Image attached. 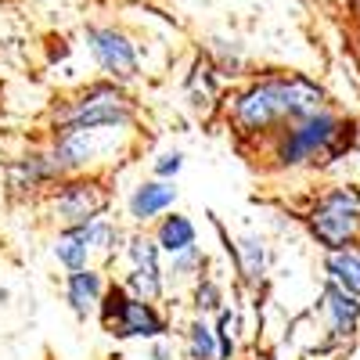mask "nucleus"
I'll list each match as a JSON object with an SVG mask.
<instances>
[{
	"instance_id": "f257e3e1",
	"label": "nucleus",
	"mask_w": 360,
	"mask_h": 360,
	"mask_svg": "<svg viewBox=\"0 0 360 360\" xmlns=\"http://www.w3.org/2000/svg\"><path fill=\"white\" fill-rule=\"evenodd\" d=\"M321 108V90L307 79H288V83H263L238 101V123L245 130H259L274 123L281 115H317Z\"/></svg>"
},
{
	"instance_id": "f03ea898",
	"label": "nucleus",
	"mask_w": 360,
	"mask_h": 360,
	"mask_svg": "<svg viewBox=\"0 0 360 360\" xmlns=\"http://www.w3.org/2000/svg\"><path fill=\"white\" fill-rule=\"evenodd\" d=\"M314 234L324 245L342 249L360 234V198L353 191H335L314 209Z\"/></svg>"
},
{
	"instance_id": "7ed1b4c3",
	"label": "nucleus",
	"mask_w": 360,
	"mask_h": 360,
	"mask_svg": "<svg viewBox=\"0 0 360 360\" xmlns=\"http://www.w3.org/2000/svg\"><path fill=\"white\" fill-rule=\"evenodd\" d=\"M127 108H123V98L115 94V90H98V94H90L79 108L65 112L62 123L69 130H79V127H123L127 123Z\"/></svg>"
},
{
	"instance_id": "20e7f679",
	"label": "nucleus",
	"mask_w": 360,
	"mask_h": 360,
	"mask_svg": "<svg viewBox=\"0 0 360 360\" xmlns=\"http://www.w3.org/2000/svg\"><path fill=\"white\" fill-rule=\"evenodd\" d=\"M339 130H335V119H328V115H307L303 119V127L292 130V137L285 141V162H299V159H307L314 152H321V148L332 141Z\"/></svg>"
},
{
	"instance_id": "39448f33",
	"label": "nucleus",
	"mask_w": 360,
	"mask_h": 360,
	"mask_svg": "<svg viewBox=\"0 0 360 360\" xmlns=\"http://www.w3.org/2000/svg\"><path fill=\"white\" fill-rule=\"evenodd\" d=\"M90 51L98 54V62L115 72V76H134L137 72V58H134V47L112 33V29H90Z\"/></svg>"
},
{
	"instance_id": "423d86ee",
	"label": "nucleus",
	"mask_w": 360,
	"mask_h": 360,
	"mask_svg": "<svg viewBox=\"0 0 360 360\" xmlns=\"http://www.w3.org/2000/svg\"><path fill=\"white\" fill-rule=\"evenodd\" d=\"M58 213H62L69 224H90L101 209H105V191L98 184H72L58 195Z\"/></svg>"
},
{
	"instance_id": "0eeeda50",
	"label": "nucleus",
	"mask_w": 360,
	"mask_h": 360,
	"mask_svg": "<svg viewBox=\"0 0 360 360\" xmlns=\"http://www.w3.org/2000/svg\"><path fill=\"white\" fill-rule=\"evenodd\" d=\"M115 299V321H119V335H159L162 324L159 317L148 310L144 303H134V299H123V295H112Z\"/></svg>"
},
{
	"instance_id": "6e6552de",
	"label": "nucleus",
	"mask_w": 360,
	"mask_h": 360,
	"mask_svg": "<svg viewBox=\"0 0 360 360\" xmlns=\"http://www.w3.org/2000/svg\"><path fill=\"white\" fill-rule=\"evenodd\" d=\"M324 307H328V317H332V328L335 335H349L353 324H356V303L346 288H328L324 292Z\"/></svg>"
},
{
	"instance_id": "1a4fd4ad",
	"label": "nucleus",
	"mask_w": 360,
	"mask_h": 360,
	"mask_svg": "<svg viewBox=\"0 0 360 360\" xmlns=\"http://www.w3.org/2000/svg\"><path fill=\"white\" fill-rule=\"evenodd\" d=\"M328 274H332L335 285L346 288L349 295H360V256H356V252L335 249L332 259H328Z\"/></svg>"
},
{
	"instance_id": "9d476101",
	"label": "nucleus",
	"mask_w": 360,
	"mask_h": 360,
	"mask_svg": "<svg viewBox=\"0 0 360 360\" xmlns=\"http://www.w3.org/2000/svg\"><path fill=\"white\" fill-rule=\"evenodd\" d=\"M169 202H173V188H166V184H144V188H137L130 209H134L137 220H148V217H155L159 209H166Z\"/></svg>"
},
{
	"instance_id": "9b49d317",
	"label": "nucleus",
	"mask_w": 360,
	"mask_h": 360,
	"mask_svg": "<svg viewBox=\"0 0 360 360\" xmlns=\"http://www.w3.org/2000/svg\"><path fill=\"white\" fill-rule=\"evenodd\" d=\"M159 242H162V249H169V252H188L191 242H195V227H191L184 217H169V220L162 224Z\"/></svg>"
},
{
	"instance_id": "f8f14e48",
	"label": "nucleus",
	"mask_w": 360,
	"mask_h": 360,
	"mask_svg": "<svg viewBox=\"0 0 360 360\" xmlns=\"http://www.w3.org/2000/svg\"><path fill=\"white\" fill-rule=\"evenodd\" d=\"M86 249H90V242L83 238L79 227L69 231V234H62V238H58V245H54L58 259H62L65 266H72V270H83V263H86Z\"/></svg>"
},
{
	"instance_id": "ddd939ff",
	"label": "nucleus",
	"mask_w": 360,
	"mask_h": 360,
	"mask_svg": "<svg viewBox=\"0 0 360 360\" xmlns=\"http://www.w3.org/2000/svg\"><path fill=\"white\" fill-rule=\"evenodd\" d=\"M98 274H72V281H69V299H72V307H76V314H86L90 310V303L98 299Z\"/></svg>"
},
{
	"instance_id": "4468645a",
	"label": "nucleus",
	"mask_w": 360,
	"mask_h": 360,
	"mask_svg": "<svg viewBox=\"0 0 360 360\" xmlns=\"http://www.w3.org/2000/svg\"><path fill=\"white\" fill-rule=\"evenodd\" d=\"M130 285H134V292H141L144 299L159 295V266H155V263H137Z\"/></svg>"
},
{
	"instance_id": "2eb2a0df",
	"label": "nucleus",
	"mask_w": 360,
	"mask_h": 360,
	"mask_svg": "<svg viewBox=\"0 0 360 360\" xmlns=\"http://www.w3.org/2000/svg\"><path fill=\"white\" fill-rule=\"evenodd\" d=\"M242 266H245V274L256 281L263 274V242H256V238H245L242 242Z\"/></svg>"
},
{
	"instance_id": "dca6fc26",
	"label": "nucleus",
	"mask_w": 360,
	"mask_h": 360,
	"mask_svg": "<svg viewBox=\"0 0 360 360\" xmlns=\"http://www.w3.org/2000/svg\"><path fill=\"white\" fill-rule=\"evenodd\" d=\"M191 346H195V356H198V360L213 356V335H209V328H202V324L191 328Z\"/></svg>"
},
{
	"instance_id": "f3484780",
	"label": "nucleus",
	"mask_w": 360,
	"mask_h": 360,
	"mask_svg": "<svg viewBox=\"0 0 360 360\" xmlns=\"http://www.w3.org/2000/svg\"><path fill=\"white\" fill-rule=\"evenodd\" d=\"M231 324H234V317L220 314V353L224 356H231Z\"/></svg>"
},
{
	"instance_id": "a211bd4d",
	"label": "nucleus",
	"mask_w": 360,
	"mask_h": 360,
	"mask_svg": "<svg viewBox=\"0 0 360 360\" xmlns=\"http://www.w3.org/2000/svg\"><path fill=\"white\" fill-rule=\"evenodd\" d=\"M134 263H155V245L152 242H134Z\"/></svg>"
},
{
	"instance_id": "6ab92c4d",
	"label": "nucleus",
	"mask_w": 360,
	"mask_h": 360,
	"mask_svg": "<svg viewBox=\"0 0 360 360\" xmlns=\"http://www.w3.org/2000/svg\"><path fill=\"white\" fill-rule=\"evenodd\" d=\"M155 169H159L162 176H166V173H176V169H180V155H176V152H173V155H162V159L155 162Z\"/></svg>"
},
{
	"instance_id": "aec40b11",
	"label": "nucleus",
	"mask_w": 360,
	"mask_h": 360,
	"mask_svg": "<svg viewBox=\"0 0 360 360\" xmlns=\"http://www.w3.org/2000/svg\"><path fill=\"white\" fill-rule=\"evenodd\" d=\"M198 299H202V307H217V288L205 285V288L198 292Z\"/></svg>"
}]
</instances>
